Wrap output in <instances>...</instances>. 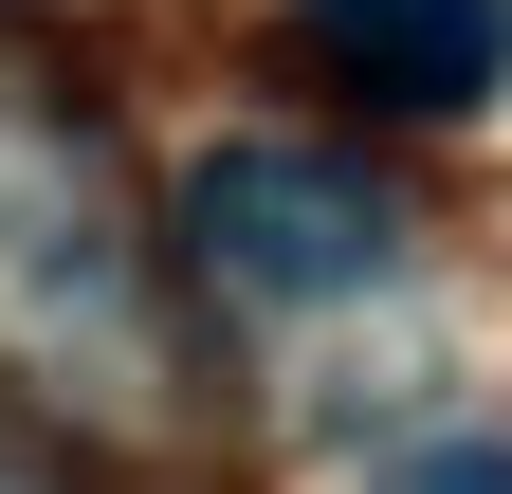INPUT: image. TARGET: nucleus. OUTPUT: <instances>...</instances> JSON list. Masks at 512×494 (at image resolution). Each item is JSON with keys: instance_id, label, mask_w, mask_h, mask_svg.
Masks as SVG:
<instances>
[{"instance_id": "f257e3e1", "label": "nucleus", "mask_w": 512, "mask_h": 494, "mask_svg": "<svg viewBox=\"0 0 512 494\" xmlns=\"http://www.w3.org/2000/svg\"><path fill=\"white\" fill-rule=\"evenodd\" d=\"M183 238H202V275L311 312V293H366L384 257H403V202H384L366 165H330V147H220L202 183H183Z\"/></svg>"}, {"instance_id": "f03ea898", "label": "nucleus", "mask_w": 512, "mask_h": 494, "mask_svg": "<svg viewBox=\"0 0 512 494\" xmlns=\"http://www.w3.org/2000/svg\"><path fill=\"white\" fill-rule=\"evenodd\" d=\"M293 19L384 110H494L512 92V0H293Z\"/></svg>"}, {"instance_id": "7ed1b4c3", "label": "nucleus", "mask_w": 512, "mask_h": 494, "mask_svg": "<svg viewBox=\"0 0 512 494\" xmlns=\"http://www.w3.org/2000/svg\"><path fill=\"white\" fill-rule=\"evenodd\" d=\"M403 494H512V440H458V458H421Z\"/></svg>"}]
</instances>
